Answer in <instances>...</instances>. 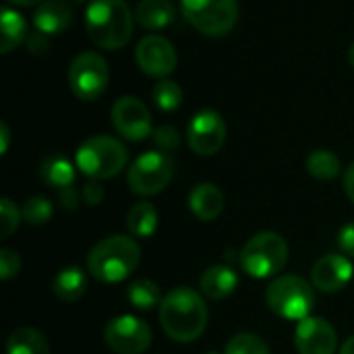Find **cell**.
<instances>
[{"instance_id": "42", "label": "cell", "mask_w": 354, "mask_h": 354, "mask_svg": "<svg viewBox=\"0 0 354 354\" xmlns=\"http://www.w3.org/2000/svg\"><path fill=\"white\" fill-rule=\"evenodd\" d=\"M75 2H85V0H75Z\"/></svg>"}, {"instance_id": "31", "label": "cell", "mask_w": 354, "mask_h": 354, "mask_svg": "<svg viewBox=\"0 0 354 354\" xmlns=\"http://www.w3.org/2000/svg\"><path fill=\"white\" fill-rule=\"evenodd\" d=\"M151 139H153L156 147H160V151H164V153L174 151V149L180 145V135H178V131H176L172 124H162V127H158V129L151 133Z\"/></svg>"}, {"instance_id": "30", "label": "cell", "mask_w": 354, "mask_h": 354, "mask_svg": "<svg viewBox=\"0 0 354 354\" xmlns=\"http://www.w3.org/2000/svg\"><path fill=\"white\" fill-rule=\"evenodd\" d=\"M0 232L2 239H8L17 228H19V220H21V212L17 209V205L10 199H2L0 201Z\"/></svg>"}, {"instance_id": "32", "label": "cell", "mask_w": 354, "mask_h": 354, "mask_svg": "<svg viewBox=\"0 0 354 354\" xmlns=\"http://www.w3.org/2000/svg\"><path fill=\"white\" fill-rule=\"evenodd\" d=\"M21 270V259L19 253L12 249H2L0 251V278L2 280H10L19 274Z\"/></svg>"}, {"instance_id": "17", "label": "cell", "mask_w": 354, "mask_h": 354, "mask_svg": "<svg viewBox=\"0 0 354 354\" xmlns=\"http://www.w3.org/2000/svg\"><path fill=\"white\" fill-rule=\"evenodd\" d=\"M236 284H239V276L228 266H209L199 278L201 295L212 301L228 299L236 290Z\"/></svg>"}, {"instance_id": "41", "label": "cell", "mask_w": 354, "mask_h": 354, "mask_svg": "<svg viewBox=\"0 0 354 354\" xmlns=\"http://www.w3.org/2000/svg\"><path fill=\"white\" fill-rule=\"evenodd\" d=\"M348 62L353 64V68H354V44L351 46V50H348Z\"/></svg>"}, {"instance_id": "40", "label": "cell", "mask_w": 354, "mask_h": 354, "mask_svg": "<svg viewBox=\"0 0 354 354\" xmlns=\"http://www.w3.org/2000/svg\"><path fill=\"white\" fill-rule=\"evenodd\" d=\"M12 4H17V6H33V4H39V2H44V0H10Z\"/></svg>"}, {"instance_id": "25", "label": "cell", "mask_w": 354, "mask_h": 354, "mask_svg": "<svg viewBox=\"0 0 354 354\" xmlns=\"http://www.w3.org/2000/svg\"><path fill=\"white\" fill-rule=\"evenodd\" d=\"M127 299L129 303L139 309V311H149L153 309L156 305L162 303V292H160V286L153 282V280H147V278H137L129 284L127 288Z\"/></svg>"}, {"instance_id": "33", "label": "cell", "mask_w": 354, "mask_h": 354, "mask_svg": "<svg viewBox=\"0 0 354 354\" xmlns=\"http://www.w3.org/2000/svg\"><path fill=\"white\" fill-rule=\"evenodd\" d=\"M338 247L344 255L354 257V222H348L338 232Z\"/></svg>"}, {"instance_id": "36", "label": "cell", "mask_w": 354, "mask_h": 354, "mask_svg": "<svg viewBox=\"0 0 354 354\" xmlns=\"http://www.w3.org/2000/svg\"><path fill=\"white\" fill-rule=\"evenodd\" d=\"M58 201H60V205H62L64 209H68V212L77 209V205H79V193H77V189H75V187H68V189L58 191Z\"/></svg>"}, {"instance_id": "39", "label": "cell", "mask_w": 354, "mask_h": 354, "mask_svg": "<svg viewBox=\"0 0 354 354\" xmlns=\"http://www.w3.org/2000/svg\"><path fill=\"white\" fill-rule=\"evenodd\" d=\"M340 354H354V336L353 338H348L344 344H342V348H340Z\"/></svg>"}, {"instance_id": "37", "label": "cell", "mask_w": 354, "mask_h": 354, "mask_svg": "<svg viewBox=\"0 0 354 354\" xmlns=\"http://www.w3.org/2000/svg\"><path fill=\"white\" fill-rule=\"evenodd\" d=\"M342 183H344V191L348 195V199L354 203V162L344 170V176H342Z\"/></svg>"}, {"instance_id": "27", "label": "cell", "mask_w": 354, "mask_h": 354, "mask_svg": "<svg viewBox=\"0 0 354 354\" xmlns=\"http://www.w3.org/2000/svg\"><path fill=\"white\" fill-rule=\"evenodd\" d=\"M151 100L162 112H174L183 104V89L170 79H160L151 89Z\"/></svg>"}, {"instance_id": "18", "label": "cell", "mask_w": 354, "mask_h": 354, "mask_svg": "<svg viewBox=\"0 0 354 354\" xmlns=\"http://www.w3.org/2000/svg\"><path fill=\"white\" fill-rule=\"evenodd\" d=\"M189 207H191L193 216L199 218L201 222H212L224 209V195L216 185L199 183L193 187V191L189 195Z\"/></svg>"}, {"instance_id": "1", "label": "cell", "mask_w": 354, "mask_h": 354, "mask_svg": "<svg viewBox=\"0 0 354 354\" xmlns=\"http://www.w3.org/2000/svg\"><path fill=\"white\" fill-rule=\"evenodd\" d=\"M160 324L174 342H193L207 326V305L197 290L176 286L160 303Z\"/></svg>"}, {"instance_id": "23", "label": "cell", "mask_w": 354, "mask_h": 354, "mask_svg": "<svg viewBox=\"0 0 354 354\" xmlns=\"http://www.w3.org/2000/svg\"><path fill=\"white\" fill-rule=\"evenodd\" d=\"M6 354H50V346L41 332L19 328L6 340Z\"/></svg>"}, {"instance_id": "11", "label": "cell", "mask_w": 354, "mask_h": 354, "mask_svg": "<svg viewBox=\"0 0 354 354\" xmlns=\"http://www.w3.org/2000/svg\"><path fill=\"white\" fill-rule=\"evenodd\" d=\"M226 141V122L216 110L197 112L187 127V143L199 156H214Z\"/></svg>"}, {"instance_id": "9", "label": "cell", "mask_w": 354, "mask_h": 354, "mask_svg": "<svg viewBox=\"0 0 354 354\" xmlns=\"http://www.w3.org/2000/svg\"><path fill=\"white\" fill-rule=\"evenodd\" d=\"M108 79H110L108 64L104 56H100L97 52H81L71 62L68 85H71V91L79 100H85V102L97 100L106 91Z\"/></svg>"}, {"instance_id": "12", "label": "cell", "mask_w": 354, "mask_h": 354, "mask_svg": "<svg viewBox=\"0 0 354 354\" xmlns=\"http://www.w3.org/2000/svg\"><path fill=\"white\" fill-rule=\"evenodd\" d=\"M112 127L127 141H143L151 133V116L147 106L133 97L122 95L112 106Z\"/></svg>"}, {"instance_id": "13", "label": "cell", "mask_w": 354, "mask_h": 354, "mask_svg": "<svg viewBox=\"0 0 354 354\" xmlns=\"http://www.w3.org/2000/svg\"><path fill=\"white\" fill-rule=\"evenodd\" d=\"M135 58L139 68L156 79H168V75L176 68V50L164 35H145L137 48Z\"/></svg>"}, {"instance_id": "2", "label": "cell", "mask_w": 354, "mask_h": 354, "mask_svg": "<svg viewBox=\"0 0 354 354\" xmlns=\"http://www.w3.org/2000/svg\"><path fill=\"white\" fill-rule=\"evenodd\" d=\"M91 41L104 50H120L133 35V12L124 0H91L85 12Z\"/></svg>"}, {"instance_id": "29", "label": "cell", "mask_w": 354, "mask_h": 354, "mask_svg": "<svg viewBox=\"0 0 354 354\" xmlns=\"http://www.w3.org/2000/svg\"><path fill=\"white\" fill-rule=\"evenodd\" d=\"M224 354H270V346L257 334H236L228 340Z\"/></svg>"}, {"instance_id": "5", "label": "cell", "mask_w": 354, "mask_h": 354, "mask_svg": "<svg viewBox=\"0 0 354 354\" xmlns=\"http://www.w3.org/2000/svg\"><path fill=\"white\" fill-rule=\"evenodd\" d=\"M315 286L301 276H278L266 290V303L282 319L303 322L315 305Z\"/></svg>"}, {"instance_id": "6", "label": "cell", "mask_w": 354, "mask_h": 354, "mask_svg": "<svg viewBox=\"0 0 354 354\" xmlns=\"http://www.w3.org/2000/svg\"><path fill=\"white\" fill-rule=\"evenodd\" d=\"M239 261L245 274L257 280H266L280 274L286 266L288 245L278 232H259L245 243Z\"/></svg>"}, {"instance_id": "20", "label": "cell", "mask_w": 354, "mask_h": 354, "mask_svg": "<svg viewBox=\"0 0 354 354\" xmlns=\"http://www.w3.org/2000/svg\"><path fill=\"white\" fill-rule=\"evenodd\" d=\"M52 290H54L56 299H60L64 303L79 301L87 290V278H85L83 270L77 266L62 268L52 280Z\"/></svg>"}, {"instance_id": "19", "label": "cell", "mask_w": 354, "mask_h": 354, "mask_svg": "<svg viewBox=\"0 0 354 354\" xmlns=\"http://www.w3.org/2000/svg\"><path fill=\"white\" fill-rule=\"evenodd\" d=\"M176 17V8L170 0H139L135 6V19L143 29L160 31L168 27Z\"/></svg>"}, {"instance_id": "10", "label": "cell", "mask_w": 354, "mask_h": 354, "mask_svg": "<svg viewBox=\"0 0 354 354\" xmlns=\"http://www.w3.org/2000/svg\"><path fill=\"white\" fill-rule=\"evenodd\" d=\"M104 340L116 354H143L151 344V328L135 315H118L106 324Z\"/></svg>"}, {"instance_id": "28", "label": "cell", "mask_w": 354, "mask_h": 354, "mask_svg": "<svg viewBox=\"0 0 354 354\" xmlns=\"http://www.w3.org/2000/svg\"><path fill=\"white\" fill-rule=\"evenodd\" d=\"M54 214V207L50 203V199L41 197V195H33L25 201L23 209H21V216L27 224L31 226H41L46 224Z\"/></svg>"}, {"instance_id": "35", "label": "cell", "mask_w": 354, "mask_h": 354, "mask_svg": "<svg viewBox=\"0 0 354 354\" xmlns=\"http://www.w3.org/2000/svg\"><path fill=\"white\" fill-rule=\"evenodd\" d=\"M46 37H48V35H44V33H39V31L29 33L27 39H25L27 52H29V54H44V52L48 50V39H46Z\"/></svg>"}, {"instance_id": "22", "label": "cell", "mask_w": 354, "mask_h": 354, "mask_svg": "<svg viewBox=\"0 0 354 354\" xmlns=\"http://www.w3.org/2000/svg\"><path fill=\"white\" fill-rule=\"evenodd\" d=\"M41 180L58 191L75 187V166L62 156H50L41 164Z\"/></svg>"}, {"instance_id": "15", "label": "cell", "mask_w": 354, "mask_h": 354, "mask_svg": "<svg viewBox=\"0 0 354 354\" xmlns=\"http://www.w3.org/2000/svg\"><path fill=\"white\" fill-rule=\"evenodd\" d=\"M353 263L344 253H330L315 261L311 270V284L322 292H338L353 278Z\"/></svg>"}, {"instance_id": "4", "label": "cell", "mask_w": 354, "mask_h": 354, "mask_svg": "<svg viewBox=\"0 0 354 354\" xmlns=\"http://www.w3.org/2000/svg\"><path fill=\"white\" fill-rule=\"evenodd\" d=\"M129 162L127 147L108 135H95L83 141L77 149L75 164L89 180H106L124 170Z\"/></svg>"}, {"instance_id": "38", "label": "cell", "mask_w": 354, "mask_h": 354, "mask_svg": "<svg viewBox=\"0 0 354 354\" xmlns=\"http://www.w3.org/2000/svg\"><path fill=\"white\" fill-rule=\"evenodd\" d=\"M0 135H2V145H0V151L2 153H6V149H8V143H10V131H8V127L2 122L0 124Z\"/></svg>"}, {"instance_id": "24", "label": "cell", "mask_w": 354, "mask_h": 354, "mask_svg": "<svg viewBox=\"0 0 354 354\" xmlns=\"http://www.w3.org/2000/svg\"><path fill=\"white\" fill-rule=\"evenodd\" d=\"M127 228L137 239H149L158 228V212L149 201L135 203L127 214Z\"/></svg>"}, {"instance_id": "26", "label": "cell", "mask_w": 354, "mask_h": 354, "mask_svg": "<svg viewBox=\"0 0 354 354\" xmlns=\"http://www.w3.org/2000/svg\"><path fill=\"white\" fill-rule=\"evenodd\" d=\"M307 170L317 180H334L342 172V164L336 153L328 149H315L307 158Z\"/></svg>"}, {"instance_id": "16", "label": "cell", "mask_w": 354, "mask_h": 354, "mask_svg": "<svg viewBox=\"0 0 354 354\" xmlns=\"http://www.w3.org/2000/svg\"><path fill=\"white\" fill-rule=\"evenodd\" d=\"M73 21V10L66 0H44L33 12V25L44 35L62 33Z\"/></svg>"}, {"instance_id": "34", "label": "cell", "mask_w": 354, "mask_h": 354, "mask_svg": "<svg viewBox=\"0 0 354 354\" xmlns=\"http://www.w3.org/2000/svg\"><path fill=\"white\" fill-rule=\"evenodd\" d=\"M83 201L91 207H95L104 201V187L100 185V180H89L83 187Z\"/></svg>"}, {"instance_id": "21", "label": "cell", "mask_w": 354, "mask_h": 354, "mask_svg": "<svg viewBox=\"0 0 354 354\" xmlns=\"http://www.w3.org/2000/svg\"><path fill=\"white\" fill-rule=\"evenodd\" d=\"M0 52L2 54H8L12 52L19 44H23L29 35L27 31V21L23 19V15H19L17 10L4 6L2 8V15H0Z\"/></svg>"}, {"instance_id": "3", "label": "cell", "mask_w": 354, "mask_h": 354, "mask_svg": "<svg viewBox=\"0 0 354 354\" xmlns=\"http://www.w3.org/2000/svg\"><path fill=\"white\" fill-rule=\"evenodd\" d=\"M141 249L133 236L114 234L100 241L87 255V272L106 284L127 280L139 266Z\"/></svg>"}, {"instance_id": "14", "label": "cell", "mask_w": 354, "mask_h": 354, "mask_svg": "<svg viewBox=\"0 0 354 354\" xmlns=\"http://www.w3.org/2000/svg\"><path fill=\"white\" fill-rule=\"evenodd\" d=\"M295 346L299 354H334L338 334L328 319L309 315L295 330Z\"/></svg>"}, {"instance_id": "7", "label": "cell", "mask_w": 354, "mask_h": 354, "mask_svg": "<svg viewBox=\"0 0 354 354\" xmlns=\"http://www.w3.org/2000/svg\"><path fill=\"white\" fill-rule=\"evenodd\" d=\"M183 17L203 35L222 37L236 25V0H180Z\"/></svg>"}, {"instance_id": "8", "label": "cell", "mask_w": 354, "mask_h": 354, "mask_svg": "<svg viewBox=\"0 0 354 354\" xmlns=\"http://www.w3.org/2000/svg\"><path fill=\"white\" fill-rule=\"evenodd\" d=\"M174 176V162L164 151H145L141 153L127 172L129 189L135 195L149 197L164 191Z\"/></svg>"}]
</instances>
